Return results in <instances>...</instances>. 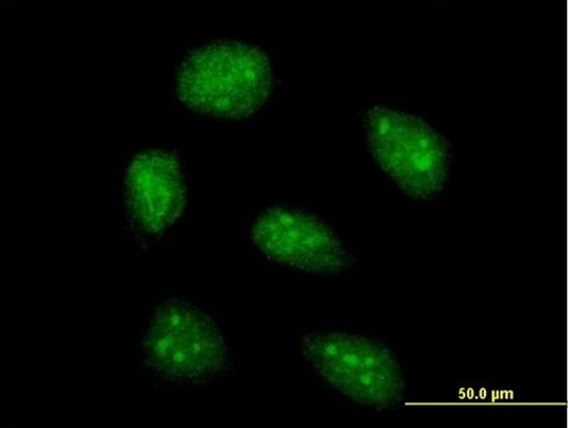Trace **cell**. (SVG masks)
<instances>
[{"label":"cell","mask_w":568,"mask_h":428,"mask_svg":"<svg viewBox=\"0 0 568 428\" xmlns=\"http://www.w3.org/2000/svg\"><path fill=\"white\" fill-rule=\"evenodd\" d=\"M253 240L276 265L314 274H338L353 265L342 241L324 222L290 207L261 214Z\"/></svg>","instance_id":"5"},{"label":"cell","mask_w":568,"mask_h":428,"mask_svg":"<svg viewBox=\"0 0 568 428\" xmlns=\"http://www.w3.org/2000/svg\"><path fill=\"white\" fill-rule=\"evenodd\" d=\"M272 78L270 60L258 48L235 41L212 42L183 61L178 94L196 112L240 120L265 103Z\"/></svg>","instance_id":"1"},{"label":"cell","mask_w":568,"mask_h":428,"mask_svg":"<svg viewBox=\"0 0 568 428\" xmlns=\"http://www.w3.org/2000/svg\"><path fill=\"white\" fill-rule=\"evenodd\" d=\"M301 353L325 380L346 398L377 410L405 400L403 370L383 343L344 333L310 334Z\"/></svg>","instance_id":"4"},{"label":"cell","mask_w":568,"mask_h":428,"mask_svg":"<svg viewBox=\"0 0 568 428\" xmlns=\"http://www.w3.org/2000/svg\"><path fill=\"white\" fill-rule=\"evenodd\" d=\"M143 361L165 381L202 385L230 366L226 343L203 309L182 300L156 307L141 338Z\"/></svg>","instance_id":"2"},{"label":"cell","mask_w":568,"mask_h":428,"mask_svg":"<svg viewBox=\"0 0 568 428\" xmlns=\"http://www.w3.org/2000/svg\"><path fill=\"white\" fill-rule=\"evenodd\" d=\"M186 183L174 155L152 151L139 155L128 171L125 200L135 224L156 234L172 225L186 203Z\"/></svg>","instance_id":"6"},{"label":"cell","mask_w":568,"mask_h":428,"mask_svg":"<svg viewBox=\"0 0 568 428\" xmlns=\"http://www.w3.org/2000/svg\"><path fill=\"white\" fill-rule=\"evenodd\" d=\"M369 150L397 187L415 201L436 200L448 180V142L422 119L375 106L367 112Z\"/></svg>","instance_id":"3"}]
</instances>
